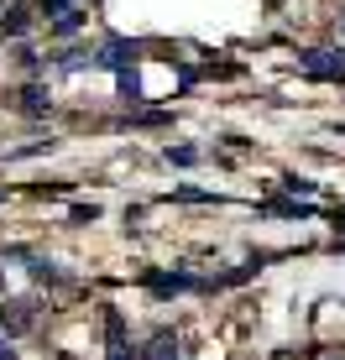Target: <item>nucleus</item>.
Wrapping results in <instances>:
<instances>
[{"mask_svg":"<svg viewBox=\"0 0 345 360\" xmlns=\"http://www.w3.org/2000/svg\"><path fill=\"white\" fill-rule=\"evenodd\" d=\"M27 27H32V6H11L6 21H0V32H6V37H21Z\"/></svg>","mask_w":345,"mask_h":360,"instance_id":"obj_4","label":"nucleus"},{"mask_svg":"<svg viewBox=\"0 0 345 360\" xmlns=\"http://www.w3.org/2000/svg\"><path fill=\"white\" fill-rule=\"evenodd\" d=\"M168 162H178V167H189V162H199V152H194V146H178V152H172V146H168Z\"/></svg>","mask_w":345,"mask_h":360,"instance_id":"obj_10","label":"nucleus"},{"mask_svg":"<svg viewBox=\"0 0 345 360\" xmlns=\"http://www.w3.org/2000/svg\"><path fill=\"white\" fill-rule=\"evenodd\" d=\"M137 58H142V47L137 42H105L100 53H94V68H110V73H126V68H137Z\"/></svg>","mask_w":345,"mask_h":360,"instance_id":"obj_1","label":"nucleus"},{"mask_svg":"<svg viewBox=\"0 0 345 360\" xmlns=\"http://www.w3.org/2000/svg\"><path fill=\"white\" fill-rule=\"evenodd\" d=\"M303 73H309V79H345V53L314 47V53H303Z\"/></svg>","mask_w":345,"mask_h":360,"instance_id":"obj_2","label":"nucleus"},{"mask_svg":"<svg viewBox=\"0 0 345 360\" xmlns=\"http://www.w3.org/2000/svg\"><path fill=\"white\" fill-rule=\"evenodd\" d=\"M32 277H37V282H63V271H58L53 262H42V256H37V262H32Z\"/></svg>","mask_w":345,"mask_h":360,"instance_id":"obj_9","label":"nucleus"},{"mask_svg":"<svg viewBox=\"0 0 345 360\" xmlns=\"http://www.w3.org/2000/svg\"><path fill=\"white\" fill-rule=\"evenodd\" d=\"M21 110H27V115H47V89H37V84H32V89L21 94Z\"/></svg>","mask_w":345,"mask_h":360,"instance_id":"obj_7","label":"nucleus"},{"mask_svg":"<svg viewBox=\"0 0 345 360\" xmlns=\"http://www.w3.org/2000/svg\"><path fill=\"white\" fill-rule=\"evenodd\" d=\"M115 79H120V99H126V105H142V79H137V68L115 73Z\"/></svg>","mask_w":345,"mask_h":360,"instance_id":"obj_6","label":"nucleus"},{"mask_svg":"<svg viewBox=\"0 0 345 360\" xmlns=\"http://www.w3.org/2000/svg\"><path fill=\"white\" fill-rule=\"evenodd\" d=\"M0 360H16V350H11V340H0Z\"/></svg>","mask_w":345,"mask_h":360,"instance_id":"obj_11","label":"nucleus"},{"mask_svg":"<svg viewBox=\"0 0 345 360\" xmlns=\"http://www.w3.org/2000/svg\"><path fill=\"white\" fill-rule=\"evenodd\" d=\"M105 334H110V360H142V350L126 340V324H120V314H115V308L105 314Z\"/></svg>","mask_w":345,"mask_h":360,"instance_id":"obj_3","label":"nucleus"},{"mask_svg":"<svg viewBox=\"0 0 345 360\" xmlns=\"http://www.w3.org/2000/svg\"><path fill=\"white\" fill-rule=\"evenodd\" d=\"M142 360H178V340L163 329V334H152V355H142Z\"/></svg>","mask_w":345,"mask_h":360,"instance_id":"obj_5","label":"nucleus"},{"mask_svg":"<svg viewBox=\"0 0 345 360\" xmlns=\"http://www.w3.org/2000/svg\"><path fill=\"white\" fill-rule=\"evenodd\" d=\"M79 27H84V11H79V6H73L68 16H58V21H53V32H58V37H68V32H79Z\"/></svg>","mask_w":345,"mask_h":360,"instance_id":"obj_8","label":"nucleus"}]
</instances>
